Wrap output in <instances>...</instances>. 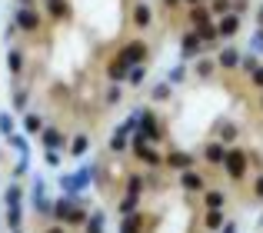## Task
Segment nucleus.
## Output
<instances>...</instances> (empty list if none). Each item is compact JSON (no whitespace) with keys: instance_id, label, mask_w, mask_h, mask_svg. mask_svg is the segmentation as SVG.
Returning <instances> with one entry per match:
<instances>
[{"instance_id":"30","label":"nucleus","mask_w":263,"mask_h":233,"mask_svg":"<svg viewBox=\"0 0 263 233\" xmlns=\"http://www.w3.org/2000/svg\"><path fill=\"white\" fill-rule=\"evenodd\" d=\"M213 70H217V60H213V57H200L197 60V67H193V73H197V77H213Z\"/></svg>"},{"instance_id":"2","label":"nucleus","mask_w":263,"mask_h":233,"mask_svg":"<svg viewBox=\"0 0 263 233\" xmlns=\"http://www.w3.org/2000/svg\"><path fill=\"white\" fill-rule=\"evenodd\" d=\"M13 27H17L20 33H27V37H33V33H40V27H44V13H40L37 7H17V10H13Z\"/></svg>"},{"instance_id":"42","label":"nucleus","mask_w":263,"mask_h":233,"mask_svg":"<svg viewBox=\"0 0 263 233\" xmlns=\"http://www.w3.org/2000/svg\"><path fill=\"white\" fill-rule=\"evenodd\" d=\"M253 67H257V57H253V53H240V70L250 73Z\"/></svg>"},{"instance_id":"31","label":"nucleus","mask_w":263,"mask_h":233,"mask_svg":"<svg viewBox=\"0 0 263 233\" xmlns=\"http://www.w3.org/2000/svg\"><path fill=\"white\" fill-rule=\"evenodd\" d=\"M117 210H120V217H130V213H137V210H140V197H130V193H123V200L117 203Z\"/></svg>"},{"instance_id":"1","label":"nucleus","mask_w":263,"mask_h":233,"mask_svg":"<svg viewBox=\"0 0 263 233\" xmlns=\"http://www.w3.org/2000/svg\"><path fill=\"white\" fill-rule=\"evenodd\" d=\"M223 170H227V177H230L233 183H240L247 177V170H250V153H247L243 147H227Z\"/></svg>"},{"instance_id":"51","label":"nucleus","mask_w":263,"mask_h":233,"mask_svg":"<svg viewBox=\"0 0 263 233\" xmlns=\"http://www.w3.org/2000/svg\"><path fill=\"white\" fill-rule=\"evenodd\" d=\"M220 233H237V223H223V230Z\"/></svg>"},{"instance_id":"55","label":"nucleus","mask_w":263,"mask_h":233,"mask_svg":"<svg viewBox=\"0 0 263 233\" xmlns=\"http://www.w3.org/2000/svg\"><path fill=\"white\" fill-rule=\"evenodd\" d=\"M40 4H50V0H40Z\"/></svg>"},{"instance_id":"39","label":"nucleus","mask_w":263,"mask_h":233,"mask_svg":"<svg viewBox=\"0 0 263 233\" xmlns=\"http://www.w3.org/2000/svg\"><path fill=\"white\" fill-rule=\"evenodd\" d=\"M103 100H107V107H117V104H120V84H110L107 93H103Z\"/></svg>"},{"instance_id":"17","label":"nucleus","mask_w":263,"mask_h":233,"mask_svg":"<svg viewBox=\"0 0 263 233\" xmlns=\"http://www.w3.org/2000/svg\"><path fill=\"white\" fill-rule=\"evenodd\" d=\"M186 20H190V27L197 30V27L210 24V20H213V13L206 10V4H200V7H186Z\"/></svg>"},{"instance_id":"54","label":"nucleus","mask_w":263,"mask_h":233,"mask_svg":"<svg viewBox=\"0 0 263 233\" xmlns=\"http://www.w3.org/2000/svg\"><path fill=\"white\" fill-rule=\"evenodd\" d=\"M10 233H24V230H10Z\"/></svg>"},{"instance_id":"13","label":"nucleus","mask_w":263,"mask_h":233,"mask_svg":"<svg viewBox=\"0 0 263 233\" xmlns=\"http://www.w3.org/2000/svg\"><path fill=\"white\" fill-rule=\"evenodd\" d=\"M217 67L220 70H240V47H220L217 50Z\"/></svg>"},{"instance_id":"50","label":"nucleus","mask_w":263,"mask_h":233,"mask_svg":"<svg viewBox=\"0 0 263 233\" xmlns=\"http://www.w3.org/2000/svg\"><path fill=\"white\" fill-rule=\"evenodd\" d=\"M183 7H200V4H206V0H180Z\"/></svg>"},{"instance_id":"37","label":"nucleus","mask_w":263,"mask_h":233,"mask_svg":"<svg viewBox=\"0 0 263 233\" xmlns=\"http://www.w3.org/2000/svg\"><path fill=\"white\" fill-rule=\"evenodd\" d=\"M0 133H4V137L17 133V127H13V113H10V110H0Z\"/></svg>"},{"instance_id":"53","label":"nucleus","mask_w":263,"mask_h":233,"mask_svg":"<svg viewBox=\"0 0 263 233\" xmlns=\"http://www.w3.org/2000/svg\"><path fill=\"white\" fill-rule=\"evenodd\" d=\"M257 107H260V113H263V90H260V100H257Z\"/></svg>"},{"instance_id":"20","label":"nucleus","mask_w":263,"mask_h":233,"mask_svg":"<svg viewBox=\"0 0 263 233\" xmlns=\"http://www.w3.org/2000/svg\"><path fill=\"white\" fill-rule=\"evenodd\" d=\"M143 227H147V217H143L140 210L120 220V233H143Z\"/></svg>"},{"instance_id":"7","label":"nucleus","mask_w":263,"mask_h":233,"mask_svg":"<svg viewBox=\"0 0 263 233\" xmlns=\"http://www.w3.org/2000/svg\"><path fill=\"white\" fill-rule=\"evenodd\" d=\"M130 20H134L137 30H150V27H154V7H150L147 0H137L134 10H130Z\"/></svg>"},{"instance_id":"9","label":"nucleus","mask_w":263,"mask_h":233,"mask_svg":"<svg viewBox=\"0 0 263 233\" xmlns=\"http://www.w3.org/2000/svg\"><path fill=\"white\" fill-rule=\"evenodd\" d=\"M40 143H44V150H64L70 140H67V133L60 127H44L40 130Z\"/></svg>"},{"instance_id":"8","label":"nucleus","mask_w":263,"mask_h":233,"mask_svg":"<svg viewBox=\"0 0 263 233\" xmlns=\"http://www.w3.org/2000/svg\"><path fill=\"white\" fill-rule=\"evenodd\" d=\"M240 24H243V17L240 13H223V17H217V33H220V40H230V37H237L240 33Z\"/></svg>"},{"instance_id":"29","label":"nucleus","mask_w":263,"mask_h":233,"mask_svg":"<svg viewBox=\"0 0 263 233\" xmlns=\"http://www.w3.org/2000/svg\"><path fill=\"white\" fill-rule=\"evenodd\" d=\"M223 223H227L223 210H206V217H203V227L206 230H223Z\"/></svg>"},{"instance_id":"40","label":"nucleus","mask_w":263,"mask_h":233,"mask_svg":"<svg viewBox=\"0 0 263 233\" xmlns=\"http://www.w3.org/2000/svg\"><path fill=\"white\" fill-rule=\"evenodd\" d=\"M183 80H186V67H183V64H180V67H174V70H170V77H167V84H170V87H177V84H183Z\"/></svg>"},{"instance_id":"46","label":"nucleus","mask_w":263,"mask_h":233,"mask_svg":"<svg viewBox=\"0 0 263 233\" xmlns=\"http://www.w3.org/2000/svg\"><path fill=\"white\" fill-rule=\"evenodd\" d=\"M247 10H250V0H233V13H240V17H243Z\"/></svg>"},{"instance_id":"12","label":"nucleus","mask_w":263,"mask_h":233,"mask_svg":"<svg viewBox=\"0 0 263 233\" xmlns=\"http://www.w3.org/2000/svg\"><path fill=\"white\" fill-rule=\"evenodd\" d=\"M180 187H183L186 193H203L206 190V177L197 173V170H183V173H180Z\"/></svg>"},{"instance_id":"45","label":"nucleus","mask_w":263,"mask_h":233,"mask_svg":"<svg viewBox=\"0 0 263 233\" xmlns=\"http://www.w3.org/2000/svg\"><path fill=\"white\" fill-rule=\"evenodd\" d=\"M47 167H60V150H47Z\"/></svg>"},{"instance_id":"6","label":"nucleus","mask_w":263,"mask_h":233,"mask_svg":"<svg viewBox=\"0 0 263 233\" xmlns=\"http://www.w3.org/2000/svg\"><path fill=\"white\" fill-rule=\"evenodd\" d=\"M140 133L147 137L150 143H160L163 137H167V130H163V120L157 116L154 110H143V120H140Z\"/></svg>"},{"instance_id":"10","label":"nucleus","mask_w":263,"mask_h":233,"mask_svg":"<svg viewBox=\"0 0 263 233\" xmlns=\"http://www.w3.org/2000/svg\"><path fill=\"white\" fill-rule=\"evenodd\" d=\"M127 73H130V67L123 64L120 57H110L107 67H103V77H107V84H127Z\"/></svg>"},{"instance_id":"3","label":"nucleus","mask_w":263,"mask_h":233,"mask_svg":"<svg viewBox=\"0 0 263 233\" xmlns=\"http://www.w3.org/2000/svg\"><path fill=\"white\" fill-rule=\"evenodd\" d=\"M93 173H97L93 167H80L77 173H64V177H60V190H64L67 197L84 193V190L90 187V177H93Z\"/></svg>"},{"instance_id":"41","label":"nucleus","mask_w":263,"mask_h":233,"mask_svg":"<svg viewBox=\"0 0 263 233\" xmlns=\"http://www.w3.org/2000/svg\"><path fill=\"white\" fill-rule=\"evenodd\" d=\"M250 84L257 87V90H263V64H257V67L250 70Z\"/></svg>"},{"instance_id":"38","label":"nucleus","mask_w":263,"mask_h":233,"mask_svg":"<svg viewBox=\"0 0 263 233\" xmlns=\"http://www.w3.org/2000/svg\"><path fill=\"white\" fill-rule=\"evenodd\" d=\"M237 133H240V130L233 127V123H223V127H220V137H217V140L227 147V143H233V140H237Z\"/></svg>"},{"instance_id":"15","label":"nucleus","mask_w":263,"mask_h":233,"mask_svg":"<svg viewBox=\"0 0 263 233\" xmlns=\"http://www.w3.org/2000/svg\"><path fill=\"white\" fill-rule=\"evenodd\" d=\"M134 157L143 163V167H150V170H163V153L154 147V143H147V147H143L140 153H134Z\"/></svg>"},{"instance_id":"14","label":"nucleus","mask_w":263,"mask_h":233,"mask_svg":"<svg viewBox=\"0 0 263 233\" xmlns=\"http://www.w3.org/2000/svg\"><path fill=\"white\" fill-rule=\"evenodd\" d=\"M200 157H203V160L210 163V167H223V157H227V147H223V143L217 140V137H213V140H210V143H206V147H203V153H200Z\"/></svg>"},{"instance_id":"5","label":"nucleus","mask_w":263,"mask_h":233,"mask_svg":"<svg viewBox=\"0 0 263 233\" xmlns=\"http://www.w3.org/2000/svg\"><path fill=\"white\" fill-rule=\"evenodd\" d=\"M147 53H150V47L143 44V40H127V44L120 47V53H117V57H120L127 67H140L143 60H147Z\"/></svg>"},{"instance_id":"11","label":"nucleus","mask_w":263,"mask_h":233,"mask_svg":"<svg viewBox=\"0 0 263 233\" xmlns=\"http://www.w3.org/2000/svg\"><path fill=\"white\" fill-rule=\"evenodd\" d=\"M193 160L197 157L193 153H186V150H170V153H163V167H174V170H193Z\"/></svg>"},{"instance_id":"34","label":"nucleus","mask_w":263,"mask_h":233,"mask_svg":"<svg viewBox=\"0 0 263 233\" xmlns=\"http://www.w3.org/2000/svg\"><path fill=\"white\" fill-rule=\"evenodd\" d=\"M107 150H110V153H127V150H130V137L114 133V137H110V143H107Z\"/></svg>"},{"instance_id":"18","label":"nucleus","mask_w":263,"mask_h":233,"mask_svg":"<svg viewBox=\"0 0 263 233\" xmlns=\"http://www.w3.org/2000/svg\"><path fill=\"white\" fill-rule=\"evenodd\" d=\"M44 7H47V20H70V13H73L67 0H50Z\"/></svg>"},{"instance_id":"49","label":"nucleus","mask_w":263,"mask_h":233,"mask_svg":"<svg viewBox=\"0 0 263 233\" xmlns=\"http://www.w3.org/2000/svg\"><path fill=\"white\" fill-rule=\"evenodd\" d=\"M44 233H67V227H60V223H53V227H47Z\"/></svg>"},{"instance_id":"26","label":"nucleus","mask_w":263,"mask_h":233,"mask_svg":"<svg viewBox=\"0 0 263 233\" xmlns=\"http://www.w3.org/2000/svg\"><path fill=\"white\" fill-rule=\"evenodd\" d=\"M20 127H24V133H40V130H44V116L33 113V110H27V113H24V123H20Z\"/></svg>"},{"instance_id":"36","label":"nucleus","mask_w":263,"mask_h":233,"mask_svg":"<svg viewBox=\"0 0 263 233\" xmlns=\"http://www.w3.org/2000/svg\"><path fill=\"white\" fill-rule=\"evenodd\" d=\"M143 80H147V67H143V64H140V67H130V73H127V84H130V87H140Z\"/></svg>"},{"instance_id":"52","label":"nucleus","mask_w":263,"mask_h":233,"mask_svg":"<svg viewBox=\"0 0 263 233\" xmlns=\"http://www.w3.org/2000/svg\"><path fill=\"white\" fill-rule=\"evenodd\" d=\"M257 24H260V30H263V4L257 7Z\"/></svg>"},{"instance_id":"43","label":"nucleus","mask_w":263,"mask_h":233,"mask_svg":"<svg viewBox=\"0 0 263 233\" xmlns=\"http://www.w3.org/2000/svg\"><path fill=\"white\" fill-rule=\"evenodd\" d=\"M27 170H30V153H27V157H20V160H17V167H13V177H24Z\"/></svg>"},{"instance_id":"22","label":"nucleus","mask_w":263,"mask_h":233,"mask_svg":"<svg viewBox=\"0 0 263 233\" xmlns=\"http://www.w3.org/2000/svg\"><path fill=\"white\" fill-rule=\"evenodd\" d=\"M223 203H227V193H223V190H210V187L203 190V207L206 210H223Z\"/></svg>"},{"instance_id":"48","label":"nucleus","mask_w":263,"mask_h":233,"mask_svg":"<svg viewBox=\"0 0 263 233\" xmlns=\"http://www.w3.org/2000/svg\"><path fill=\"white\" fill-rule=\"evenodd\" d=\"M160 4H163V10H177L180 0H160Z\"/></svg>"},{"instance_id":"27","label":"nucleus","mask_w":263,"mask_h":233,"mask_svg":"<svg viewBox=\"0 0 263 233\" xmlns=\"http://www.w3.org/2000/svg\"><path fill=\"white\" fill-rule=\"evenodd\" d=\"M170 97H174V87H170L167 80H160V84L150 87V100H160V104H167Z\"/></svg>"},{"instance_id":"21","label":"nucleus","mask_w":263,"mask_h":233,"mask_svg":"<svg viewBox=\"0 0 263 233\" xmlns=\"http://www.w3.org/2000/svg\"><path fill=\"white\" fill-rule=\"evenodd\" d=\"M87 150H90V137L87 133H73L70 143H67V153L80 160V157H87Z\"/></svg>"},{"instance_id":"16","label":"nucleus","mask_w":263,"mask_h":233,"mask_svg":"<svg viewBox=\"0 0 263 233\" xmlns=\"http://www.w3.org/2000/svg\"><path fill=\"white\" fill-rule=\"evenodd\" d=\"M197 37L203 40L206 50H220V33H217V20H210V24L197 27Z\"/></svg>"},{"instance_id":"24","label":"nucleus","mask_w":263,"mask_h":233,"mask_svg":"<svg viewBox=\"0 0 263 233\" xmlns=\"http://www.w3.org/2000/svg\"><path fill=\"white\" fill-rule=\"evenodd\" d=\"M103 227H107V217H103V210H93V213L87 217V223H84V233H103Z\"/></svg>"},{"instance_id":"28","label":"nucleus","mask_w":263,"mask_h":233,"mask_svg":"<svg viewBox=\"0 0 263 233\" xmlns=\"http://www.w3.org/2000/svg\"><path fill=\"white\" fill-rule=\"evenodd\" d=\"M4 203H7V207H13V203H24V187H20V180H13L10 187L4 190Z\"/></svg>"},{"instance_id":"25","label":"nucleus","mask_w":263,"mask_h":233,"mask_svg":"<svg viewBox=\"0 0 263 233\" xmlns=\"http://www.w3.org/2000/svg\"><path fill=\"white\" fill-rule=\"evenodd\" d=\"M143 187H147V177H143V173H130V177H127V183H123V190H127L130 197H140V193H143Z\"/></svg>"},{"instance_id":"47","label":"nucleus","mask_w":263,"mask_h":233,"mask_svg":"<svg viewBox=\"0 0 263 233\" xmlns=\"http://www.w3.org/2000/svg\"><path fill=\"white\" fill-rule=\"evenodd\" d=\"M253 193H257V197H260V200H263V173L257 177V183H253Z\"/></svg>"},{"instance_id":"44","label":"nucleus","mask_w":263,"mask_h":233,"mask_svg":"<svg viewBox=\"0 0 263 233\" xmlns=\"http://www.w3.org/2000/svg\"><path fill=\"white\" fill-rule=\"evenodd\" d=\"M250 50H253V53H263V30H257V33L250 37Z\"/></svg>"},{"instance_id":"23","label":"nucleus","mask_w":263,"mask_h":233,"mask_svg":"<svg viewBox=\"0 0 263 233\" xmlns=\"http://www.w3.org/2000/svg\"><path fill=\"white\" fill-rule=\"evenodd\" d=\"M7 227L10 230H24V203L7 207Z\"/></svg>"},{"instance_id":"33","label":"nucleus","mask_w":263,"mask_h":233,"mask_svg":"<svg viewBox=\"0 0 263 233\" xmlns=\"http://www.w3.org/2000/svg\"><path fill=\"white\" fill-rule=\"evenodd\" d=\"M27 104H30V90L13 87V110H17V113H27Z\"/></svg>"},{"instance_id":"35","label":"nucleus","mask_w":263,"mask_h":233,"mask_svg":"<svg viewBox=\"0 0 263 233\" xmlns=\"http://www.w3.org/2000/svg\"><path fill=\"white\" fill-rule=\"evenodd\" d=\"M7 143H10V147L17 150L20 157H27V153H30V147H27V137H24V133H10V137H7Z\"/></svg>"},{"instance_id":"4","label":"nucleus","mask_w":263,"mask_h":233,"mask_svg":"<svg viewBox=\"0 0 263 233\" xmlns=\"http://www.w3.org/2000/svg\"><path fill=\"white\" fill-rule=\"evenodd\" d=\"M203 53H206L203 40L197 37V30H193V27H186V33L180 37V57H183V64H186V60H200Z\"/></svg>"},{"instance_id":"19","label":"nucleus","mask_w":263,"mask_h":233,"mask_svg":"<svg viewBox=\"0 0 263 233\" xmlns=\"http://www.w3.org/2000/svg\"><path fill=\"white\" fill-rule=\"evenodd\" d=\"M24 64H27L24 47H10V50H7V67H10L13 77H20V73H24Z\"/></svg>"},{"instance_id":"32","label":"nucleus","mask_w":263,"mask_h":233,"mask_svg":"<svg viewBox=\"0 0 263 233\" xmlns=\"http://www.w3.org/2000/svg\"><path fill=\"white\" fill-rule=\"evenodd\" d=\"M206 10L213 13V20H217V17H223V13L233 10V0H206Z\"/></svg>"}]
</instances>
